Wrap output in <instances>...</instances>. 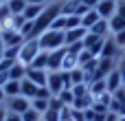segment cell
I'll return each instance as SVG.
<instances>
[{"instance_id": "cell-1", "label": "cell", "mask_w": 125, "mask_h": 121, "mask_svg": "<svg viewBox=\"0 0 125 121\" xmlns=\"http://www.w3.org/2000/svg\"><path fill=\"white\" fill-rule=\"evenodd\" d=\"M37 42H40V48H42V51H48V53L66 46L64 31H57V29H48V31H44V33L37 37Z\"/></svg>"}, {"instance_id": "cell-2", "label": "cell", "mask_w": 125, "mask_h": 121, "mask_svg": "<svg viewBox=\"0 0 125 121\" xmlns=\"http://www.w3.org/2000/svg\"><path fill=\"white\" fill-rule=\"evenodd\" d=\"M40 42L37 40H24V44H22V48H20V57H18V62L20 64H24V66H29L37 55H40Z\"/></svg>"}, {"instance_id": "cell-3", "label": "cell", "mask_w": 125, "mask_h": 121, "mask_svg": "<svg viewBox=\"0 0 125 121\" xmlns=\"http://www.w3.org/2000/svg\"><path fill=\"white\" fill-rule=\"evenodd\" d=\"M7 110L9 112H15V115H24L29 108H31V99H26V97H13V99H7Z\"/></svg>"}, {"instance_id": "cell-4", "label": "cell", "mask_w": 125, "mask_h": 121, "mask_svg": "<svg viewBox=\"0 0 125 121\" xmlns=\"http://www.w3.org/2000/svg\"><path fill=\"white\" fill-rule=\"evenodd\" d=\"M0 37L4 42V46H20V44H24L22 33L15 31V29H0Z\"/></svg>"}, {"instance_id": "cell-5", "label": "cell", "mask_w": 125, "mask_h": 121, "mask_svg": "<svg viewBox=\"0 0 125 121\" xmlns=\"http://www.w3.org/2000/svg\"><path fill=\"white\" fill-rule=\"evenodd\" d=\"M116 4H119V0H99V4L94 9L103 20H110V18L116 15Z\"/></svg>"}, {"instance_id": "cell-6", "label": "cell", "mask_w": 125, "mask_h": 121, "mask_svg": "<svg viewBox=\"0 0 125 121\" xmlns=\"http://www.w3.org/2000/svg\"><path fill=\"white\" fill-rule=\"evenodd\" d=\"M64 57H66V46H64V48H57V51H51V53H48V73L62 71Z\"/></svg>"}, {"instance_id": "cell-7", "label": "cell", "mask_w": 125, "mask_h": 121, "mask_svg": "<svg viewBox=\"0 0 125 121\" xmlns=\"http://www.w3.org/2000/svg\"><path fill=\"white\" fill-rule=\"evenodd\" d=\"M123 55V51L116 46V42L112 40V35L110 37H105L103 40V48H101V57H110V60H119Z\"/></svg>"}, {"instance_id": "cell-8", "label": "cell", "mask_w": 125, "mask_h": 121, "mask_svg": "<svg viewBox=\"0 0 125 121\" xmlns=\"http://www.w3.org/2000/svg\"><path fill=\"white\" fill-rule=\"evenodd\" d=\"M26 79L42 88V86L48 84V71H40V68H31V66H26Z\"/></svg>"}, {"instance_id": "cell-9", "label": "cell", "mask_w": 125, "mask_h": 121, "mask_svg": "<svg viewBox=\"0 0 125 121\" xmlns=\"http://www.w3.org/2000/svg\"><path fill=\"white\" fill-rule=\"evenodd\" d=\"M46 88L51 90L53 97H57V95L64 90V79H62V73H59V71H57V73H48V84H46Z\"/></svg>"}, {"instance_id": "cell-10", "label": "cell", "mask_w": 125, "mask_h": 121, "mask_svg": "<svg viewBox=\"0 0 125 121\" xmlns=\"http://www.w3.org/2000/svg\"><path fill=\"white\" fill-rule=\"evenodd\" d=\"M105 88H108V93H110V95H114L119 88H123V79H121L119 68H114V71L105 77Z\"/></svg>"}, {"instance_id": "cell-11", "label": "cell", "mask_w": 125, "mask_h": 121, "mask_svg": "<svg viewBox=\"0 0 125 121\" xmlns=\"http://www.w3.org/2000/svg\"><path fill=\"white\" fill-rule=\"evenodd\" d=\"M88 35V31L83 26H77V29H70V31H64V37H66V46L70 44H77V42H83V37Z\"/></svg>"}, {"instance_id": "cell-12", "label": "cell", "mask_w": 125, "mask_h": 121, "mask_svg": "<svg viewBox=\"0 0 125 121\" xmlns=\"http://www.w3.org/2000/svg\"><path fill=\"white\" fill-rule=\"evenodd\" d=\"M99 20H101V15L97 13V9H90V11H86V13L81 15V26H83L86 31H90Z\"/></svg>"}, {"instance_id": "cell-13", "label": "cell", "mask_w": 125, "mask_h": 121, "mask_svg": "<svg viewBox=\"0 0 125 121\" xmlns=\"http://www.w3.org/2000/svg\"><path fill=\"white\" fill-rule=\"evenodd\" d=\"M2 90H4V95H7V99L20 97V95H22V82H13V79H9V82L2 86Z\"/></svg>"}, {"instance_id": "cell-14", "label": "cell", "mask_w": 125, "mask_h": 121, "mask_svg": "<svg viewBox=\"0 0 125 121\" xmlns=\"http://www.w3.org/2000/svg\"><path fill=\"white\" fill-rule=\"evenodd\" d=\"M44 9H46V4H26V9H24V13H22V15H24V20L35 22Z\"/></svg>"}, {"instance_id": "cell-15", "label": "cell", "mask_w": 125, "mask_h": 121, "mask_svg": "<svg viewBox=\"0 0 125 121\" xmlns=\"http://www.w3.org/2000/svg\"><path fill=\"white\" fill-rule=\"evenodd\" d=\"M92 101H94V97L88 93V95H81V97H75V104H73V110H81V112H86L90 106H92Z\"/></svg>"}, {"instance_id": "cell-16", "label": "cell", "mask_w": 125, "mask_h": 121, "mask_svg": "<svg viewBox=\"0 0 125 121\" xmlns=\"http://www.w3.org/2000/svg\"><path fill=\"white\" fill-rule=\"evenodd\" d=\"M90 33H94V35H99V37H110V22L101 18V20L90 29Z\"/></svg>"}, {"instance_id": "cell-17", "label": "cell", "mask_w": 125, "mask_h": 121, "mask_svg": "<svg viewBox=\"0 0 125 121\" xmlns=\"http://www.w3.org/2000/svg\"><path fill=\"white\" fill-rule=\"evenodd\" d=\"M24 77H26V66L20 64V62H15V64L11 66V71H9V79H13V82H22Z\"/></svg>"}, {"instance_id": "cell-18", "label": "cell", "mask_w": 125, "mask_h": 121, "mask_svg": "<svg viewBox=\"0 0 125 121\" xmlns=\"http://www.w3.org/2000/svg\"><path fill=\"white\" fill-rule=\"evenodd\" d=\"M37 90H40V86H35V84L29 82L26 77L22 79V97H26V99H35V97H37Z\"/></svg>"}, {"instance_id": "cell-19", "label": "cell", "mask_w": 125, "mask_h": 121, "mask_svg": "<svg viewBox=\"0 0 125 121\" xmlns=\"http://www.w3.org/2000/svg\"><path fill=\"white\" fill-rule=\"evenodd\" d=\"M29 66L31 68H40V71H48V51H40V55Z\"/></svg>"}, {"instance_id": "cell-20", "label": "cell", "mask_w": 125, "mask_h": 121, "mask_svg": "<svg viewBox=\"0 0 125 121\" xmlns=\"http://www.w3.org/2000/svg\"><path fill=\"white\" fill-rule=\"evenodd\" d=\"M88 90H90V95L97 99V97H101V95H105L108 93V88H105V79H94L90 86H88Z\"/></svg>"}, {"instance_id": "cell-21", "label": "cell", "mask_w": 125, "mask_h": 121, "mask_svg": "<svg viewBox=\"0 0 125 121\" xmlns=\"http://www.w3.org/2000/svg\"><path fill=\"white\" fill-rule=\"evenodd\" d=\"M108 22H110V35H116V33L125 31V20L121 15H114V18H110Z\"/></svg>"}, {"instance_id": "cell-22", "label": "cell", "mask_w": 125, "mask_h": 121, "mask_svg": "<svg viewBox=\"0 0 125 121\" xmlns=\"http://www.w3.org/2000/svg\"><path fill=\"white\" fill-rule=\"evenodd\" d=\"M68 75H70V84L73 86H77V84H86V73H83V68H73V71H68Z\"/></svg>"}, {"instance_id": "cell-23", "label": "cell", "mask_w": 125, "mask_h": 121, "mask_svg": "<svg viewBox=\"0 0 125 121\" xmlns=\"http://www.w3.org/2000/svg\"><path fill=\"white\" fill-rule=\"evenodd\" d=\"M31 108L37 110L40 115H44V112L51 108V99H40V97H35V99H31Z\"/></svg>"}, {"instance_id": "cell-24", "label": "cell", "mask_w": 125, "mask_h": 121, "mask_svg": "<svg viewBox=\"0 0 125 121\" xmlns=\"http://www.w3.org/2000/svg\"><path fill=\"white\" fill-rule=\"evenodd\" d=\"M57 99L64 104V106H68V108H73V104H75V93L70 90V88H64L59 95H57Z\"/></svg>"}, {"instance_id": "cell-25", "label": "cell", "mask_w": 125, "mask_h": 121, "mask_svg": "<svg viewBox=\"0 0 125 121\" xmlns=\"http://www.w3.org/2000/svg\"><path fill=\"white\" fill-rule=\"evenodd\" d=\"M7 7L11 9L13 15H20V13H24V9H26V0H9Z\"/></svg>"}, {"instance_id": "cell-26", "label": "cell", "mask_w": 125, "mask_h": 121, "mask_svg": "<svg viewBox=\"0 0 125 121\" xmlns=\"http://www.w3.org/2000/svg\"><path fill=\"white\" fill-rule=\"evenodd\" d=\"M20 48H22V44H20V46H4L2 55H4L7 60H13V62H18V57H20Z\"/></svg>"}, {"instance_id": "cell-27", "label": "cell", "mask_w": 125, "mask_h": 121, "mask_svg": "<svg viewBox=\"0 0 125 121\" xmlns=\"http://www.w3.org/2000/svg\"><path fill=\"white\" fill-rule=\"evenodd\" d=\"M42 119H44V121H62V110H53V108H48V110L42 115Z\"/></svg>"}, {"instance_id": "cell-28", "label": "cell", "mask_w": 125, "mask_h": 121, "mask_svg": "<svg viewBox=\"0 0 125 121\" xmlns=\"http://www.w3.org/2000/svg\"><path fill=\"white\" fill-rule=\"evenodd\" d=\"M92 60H97V57H94V55H92V53H90L88 48H83V51L79 53V66H81V68H83L86 64H90Z\"/></svg>"}, {"instance_id": "cell-29", "label": "cell", "mask_w": 125, "mask_h": 121, "mask_svg": "<svg viewBox=\"0 0 125 121\" xmlns=\"http://www.w3.org/2000/svg\"><path fill=\"white\" fill-rule=\"evenodd\" d=\"M22 121H42V115L37 112V110H33V108H29L24 115H22Z\"/></svg>"}, {"instance_id": "cell-30", "label": "cell", "mask_w": 125, "mask_h": 121, "mask_svg": "<svg viewBox=\"0 0 125 121\" xmlns=\"http://www.w3.org/2000/svg\"><path fill=\"white\" fill-rule=\"evenodd\" d=\"M70 90L75 93V97H81V95H88V93H90V90H88V84H77V86H73Z\"/></svg>"}, {"instance_id": "cell-31", "label": "cell", "mask_w": 125, "mask_h": 121, "mask_svg": "<svg viewBox=\"0 0 125 121\" xmlns=\"http://www.w3.org/2000/svg\"><path fill=\"white\" fill-rule=\"evenodd\" d=\"M112 40L116 42V46H119V48H121V51L125 53V31H121V33H116V35H112Z\"/></svg>"}, {"instance_id": "cell-32", "label": "cell", "mask_w": 125, "mask_h": 121, "mask_svg": "<svg viewBox=\"0 0 125 121\" xmlns=\"http://www.w3.org/2000/svg\"><path fill=\"white\" fill-rule=\"evenodd\" d=\"M116 68H119V73H121V79H123V86H125V53L119 57V62H116Z\"/></svg>"}, {"instance_id": "cell-33", "label": "cell", "mask_w": 125, "mask_h": 121, "mask_svg": "<svg viewBox=\"0 0 125 121\" xmlns=\"http://www.w3.org/2000/svg\"><path fill=\"white\" fill-rule=\"evenodd\" d=\"M116 15H121L125 20V0H119V4H116Z\"/></svg>"}, {"instance_id": "cell-34", "label": "cell", "mask_w": 125, "mask_h": 121, "mask_svg": "<svg viewBox=\"0 0 125 121\" xmlns=\"http://www.w3.org/2000/svg\"><path fill=\"white\" fill-rule=\"evenodd\" d=\"M4 121H22V115H15V112H7V119Z\"/></svg>"}, {"instance_id": "cell-35", "label": "cell", "mask_w": 125, "mask_h": 121, "mask_svg": "<svg viewBox=\"0 0 125 121\" xmlns=\"http://www.w3.org/2000/svg\"><path fill=\"white\" fill-rule=\"evenodd\" d=\"M119 119H121V117H119L116 112H112V110H110V112L105 115V121H119Z\"/></svg>"}, {"instance_id": "cell-36", "label": "cell", "mask_w": 125, "mask_h": 121, "mask_svg": "<svg viewBox=\"0 0 125 121\" xmlns=\"http://www.w3.org/2000/svg\"><path fill=\"white\" fill-rule=\"evenodd\" d=\"M81 2H83V4H86L88 9H94V7L99 4V0H81Z\"/></svg>"}, {"instance_id": "cell-37", "label": "cell", "mask_w": 125, "mask_h": 121, "mask_svg": "<svg viewBox=\"0 0 125 121\" xmlns=\"http://www.w3.org/2000/svg\"><path fill=\"white\" fill-rule=\"evenodd\" d=\"M9 82V73H0V86H4Z\"/></svg>"}, {"instance_id": "cell-38", "label": "cell", "mask_w": 125, "mask_h": 121, "mask_svg": "<svg viewBox=\"0 0 125 121\" xmlns=\"http://www.w3.org/2000/svg\"><path fill=\"white\" fill-rule=\"evenodd\" d=\"M7 112H9V110H7V106H0V121L7 119Z\"/></svg>"}, {"instance_id": "cell-39", "label": "cell", "mask_w": 125, "mask_h": 121, "mask_svg": "<svg viewBox=\"0 0 125 121\" xmlns=\"http://www.w3.org/2000/svg\"><path fill=\"white\" fill-rule=\"evenodd\" d=\"M4 104H7V95H4V90L0 86V106H4Z\"/></svg>"}, {"instance_id": "cell-40", "label": "cell", "mask_w": 125, "mask_h": 121, "mask_svg": "<svg viewBox=\"0 0 125 121\" xmlns=\"http://www.w3.org/2000/svg\"><path fill=\"white\" fill-rule=\"evenodd\" d=\"M26 4H46L44 0H26Z\"/></svg>"}, {"instance_id": "cell-41", "label": "cell", "mask_w": 125, "mask_h": 121, "mask_svg": "<svg viewBox=\"0 0 125 121\" xmlns=\"http://www.w3.org/2000/svg\"><path fill=\"white\" fill-rule=\"evenodd\" d=\"M46 4H57V2H64V0H44Z\"/></svg>"}, {"instance_id": "cell-42", "label": "cell", "mask_w": 125, "mask_h": 121, "mask_svg": "<svg viewBox=\"0 0 125 121\" xmlns=\"http://www.w3.org/2000/svg\"><path fill=\"white\" fill-rule=\"evenodd\" d=\"M4 51V42H2V37H0V53Z\"/></svg>"}, {"instance_id": "cell-43", "label": "cell", "mask_w": 125, "mask_h": 121, "mask_svg": "<svg viewBox=\"0 0 125 121\" xmlns=\"http://www.w3.org/2000/svg\"><path fill=\"white\" fill-rule=\"evenodd\" d=\"M2 2H9V0H2Z\"/></svg>"}, {"instance_id": "cell-44", "label": "cell", "mask_w": 125, "mask_h": 121, "mask_svg": "<svg viewBox=\"0 0 125 121\" xmlns=\"http://www.w3.org/2000/svg\"><path fill=\"white\" fill-rule=\"evenodd\" d=\"M0 4H2V0H0Z\"/></svg>"}, {"instance_id": "cell-45", "label": "cell", "mask_w": 125, "mask_h": 121, "mask_svg": "<svg viewBox=\"0 0 125 121\" xmlns=\"http://www.w3.org/2000/svg\"><path fill=\"white\" fill-rule=\"evenodd\" d=\"M42 121H44V119H42Z\"/></svg>"}]
</instances>
